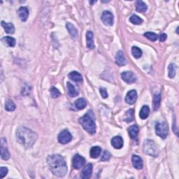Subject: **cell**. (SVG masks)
<instances>
[{
  "mask_svg": "<svg viewBox=\"0 0 179 179\" xmlns=\"http://www.w3.org/2000/svg\"><path fill=\"white\" fill-rule=\"evenodd\" d=\"M47 163L50 170L57 176H64L67 172V166L64 159L60 155H52L47 158Z\"/></svg>",
  "mask_w": 179,
  "mask_h": 179,
  "instance_id": "obj_1",
  "label": "cell"
},
{
  "mask_svg": "<svg viewBox=\"0 0 179 179\" xmlns=\"http://www.w3.org/2000/svg\"><path fill=\"white\" fill-rule=\"evenodd\" d=\"M17 141L26 148H31L37 139V134L25 127H20L16 130Z\"/></svg>",
  "mask_w": 179,
  "mask_h": 179,
  "instance_id": "obj_2",
  "label": "cell"
},
{
  "mask_svg": "<svg viewBox=\"0 0 179 179\" xmlns=\"http://www.w3.org/2000/svg\"><path fill=\"white\" fill-rule=\"evenodd\" d=\"M80 124L82 125L84 129L90 134H94L96 132V125L91 115H89V113H86L84 116L81 117L79 119Z\"/></svg>",
  "mask_w": 179,
  "mask_h": 179,
  "instance_id": "obj_3",
  "label": "cell"
},
{
  "mask_svg": "<svg viewBox=\"0 0 179 179\" xmlns=\"http://www.w3.org/2000/svg\"><path fill=\"white\" fill-rule=\"evenodd\" d=\"M143 150L145 154L153 158L158 157L159 153H160V150H159L157 144L153 140L150 139H146L143 142Z\"/></svg>",
  "mask_w": 179,
  "mask_h": 179,
  "instance_id": "obj_4",
  "label": "cell"
},
{
  "mask_svg": "<svg viewBox=\"0 0 179 179\" xmlns=\"http://www.w3.org/2000/svg\"><path fill=\"white\" fill-rule=\"evenodd\" d=\"M155 133L163 139L167 137L169 133V127L166 123H157L155 125Z\"/></svg>",
  "mask_w": 179,
  "mask_h": 179,
  "instance_id": "obj_5",
  "label": "cell"
},
{
  "mask_svg": "<svg viewBox=\"0 0 179 179\" xmlns=\"http://www.w3.org/2000/svg\"><path fill=\"white\" fill-rule=\"evenodd\" d=\"M72 139V136L67 130L62 131L58 135V142L61 144H67L69 143Z\"/></svg>",
  "mask_w": 179,
  "mask_h": 179,
  "instance_id": "obj_6",
  "label": "cell"
},
{
  "mask_svg": "<svg viewBox=\"0 0 179 179\" xmlns=\"http://www.w3.org/2000/svg\"><path fill=\"white\" fill-rule=\"evenodd\" d=\"M85 164V159L82 157L81 155L76 154L74 155L72 160V165L75 169H79L84 167Z\"/></svg>",
  "mask_w": 179,
  "mask_h": 179,
  "instance_id": "obj_7",
  "label": "cell"
},
{
  "mask_svg": "<svg viewBox=\"0 0 179 179\" xmlns=\"http://www.w3.org/2000/svg\"><path fill=\"white\" fill-rule=\"evenodd\" d=\"M1 157L4 160H8L10 158V153L6 146V139L5 138H1Z\"/></svg>",
  "mask_w": 179,
  "mask_h": 179,
  "instance_id": "obj_8",
  "label": "cell"
},
{
  "mask_svg": "<svg viewBox=\"0 0 179 179\" xmlns=\"http://www.w3.org/2000/svg\"><path fill=\"white\" fill-rule=\"evenodd\" d=\"M102 21L105 25L111 26L113 24V21H114L113 14L110 11H104L102 15Z\"/></svg>",
  "mask_w": 179,
  "mask_h": 179,
  "instance_id": "obj_9",
  "label": "cell"
},
{
  "mask_svg": "<svg viewBox=\"0 0 179 179\" xmlns=\"http://www.w3.org/2000/svg\"><path fill=\"white\" fill-rule=\"evenodd\" d=\"M121 78L125 83H127L128 84H133L137 80L134 74L132 72H123L122 74H121Z\"/></svg>",
  "mask_w": 179,
  "mask_h": 179,
  "instance_id": "obj_10",
  "label": "cell"
},
{
  "mask_svg": "<svg viewBox=\"0 0 179 179\" xmlns=\"http://www.w3.org/2000/svg\"><path fill=\"white\" fill-rule=\"evenodd\" d=\"M137 99V92L135 90H130L127 92L125 97V102L128 104H134Z\"/></svg>",
  "mask_w": 179,
  "mask_h": 179,
  "instance_id": "obj_11",
  "label": "cell"
},
{
  "mask_svg": "<svg viewBox=\"0 0 179 179\" xmlns=\"http://www.w3.org/2000/svg\"><path fill=\"white\" fill-rule=\"evenodd\" d=\"M92 164H88L84 168L80 177L84 179H88L91 177L92 173Z\"/></svg>",
  "mask_w": 179,
  "mask_h": 179,
  "instance_id": "obj_12",
  "label": "cell"
},
{
  "mask_svg": "<svg viewBox=\"0 0 179 179\" xmlns=\"http://www.w3.org/2000/svg\"><path fill=\"white\" fill-rule=\"evenodd\" d=\"M18 15L19 18L21 20V21L25 22L27 21L29 16V10L27 7L21 6L18 11Z\"/></svg>",
  "mask_w": 179,
  "mask_h": 179,
  "instance_id": "obj_13",
  "label": "cell"
},
{
  "mask_svg": "<svg viewBox=\"0 0 179 179\" xmlns=\"http://www.w3.org/2000/svg\"><path fill=\"white\" fill-rule=\"evenodd\" d=\"M132 162L133 167L137 169H142L143 167V163L142 159L139 156L133 155L132 158Z\"/></svg>",
  "mask_w": 179,
  "mask_h": 179,
  "instance_id": "obj_14",
  "label": "cell"
},
{
  "mask_svg": "<svg viewBox=\"0 0 179 179\" xmlns=\"http://www.w3.org/2000/svg\"><path fill=\"white\" fill-rule=\"evenodd\" d=\"M86 44L87 47L89 49H95V43H94V35L92 32L88 31L86 33Z\"/></svg>",
  "mask_w": 179,
  "mask_h": 179,
  "instance_id": "obj_15",
  "label": "cell"
},
{
  "mask_svg": "<svg viewBox=\"0 0 179 179\" xmlns=\"http://www.w3.org/2000/svg\"><path fill=\"white\" fill-rule=\"evenodd\" d=\"M111 145L113 148H116V149H120L123 146V138L120 136H116L114 137L111 140Z\"/></svg>",
  "mask_w": 179,
  "mask_h": 179,
  "instance_id": "obj_16",
  "label": "cell"
},
{
  "mask_svg": "<svg viewBox=\"0 0 179 179\" xmlns=\"http://www.w3.org/2000/svg\"><path fill=\"white\" fill-rule=\"evenodd\" d=\"M115 63L118 66H124L126 64V59L122 50H119L115 56Z\"/></svg>",
  "mask_w": 179,
  "mask_h": 179,
  "instance_id": "obj_17",
  "label": "cell"
},
{
  "mask_svg": "<svg viewBox=\"0 0 179 179\" xmlns=\"http://www.w3.org/2000/svg\"><path fill=\"white\" fill-rule=\"evenodd\" d=\"M2 26L4 27L5 32L7 34H14L15 32L14 25L11 22H5L4 21H2Z\"/></svg>",
  "mask_w": 179,
  "mask_h": 179,
  "instance_id": "obj_18",
  "label": "cell"
},
{
  "mask_svg": "<svg viewBox=\"0 0 179 179\" xmlns=\"http://www.w3.org/2000/svg\"><path fill=\"white\" fill-rule=\"evenodd\" d=\"M67 88L68 95H69L70 97H75L79 95V92L77 91L76 89V88L71 84V83L67 82Z\"/></svg>",
  "mask_w": 179,
  "mask_h": 179,
  "instance_id": "obj_19",
  "label": "cell"
},
{
  "mask_svg": "<svg viewBox=\"0 0 179 179\" xmlns=\"http://www.w3.org/2000/svg\"><path fill=\"white\" fill-rule=\"evenodd\" d=\"M2 41L5 46L9 47H14L16 45V39L11 37H5L2 39Z\"/></svg>",
  "mask_w": 179,
  "mask_h": 179,
  "instance_id": "obj_20",
  "label": "cell"
},
{
  "mask_svg": "<svg viewBox=\"0 0 179 179\" xmlns=\"http://www.w3.org/2000/svg\"><path fill=\"white\" fill-rule=\"evenodd\" d=\"M101 153H102V148L99 147V146H94V147H92L91 149H90V157L93 159L99 158L101 155Z\"/></svg>",
  "mask_w": 179,
  "mask_h": 179,
  "instance_id": "obj_21",
  "label": "cell"
},
{
  "mask_svg": "<svg viewBox=\"0 0 179 179\" xmlns=\"http://www.w3.org/2000/svg\"><path fill=\"white\" fill-rule=\"evenodd\" d=\"M150 114V108L148 106L144 105L143 106L142 108H141L140 113H139V116L142 120H145L148 117V115Z\"/></svg>",
  "mask_w": 179,
  "mask_h": 179,
  "instance_id": "obj_22",
  "label": "cell"
},
{
  "mask_svg": "<svg viewBox=\"0 0 179 179\" xmlns=\"http://www.w3.org/2000/svg\"><path fill=\"white\" fill-rule=\"evenodd\" d=\"M69 78L71 80H74L75 82H82L83 81V76L80 73L77 72H72L69 74Z\"/></svg>",
  "mask_w": 179,
  "mask_h": 179,
  "instance_id": "obj_23",
  "label": "cell"
},
{
  "mask_svg": "<svg viewBox=\"0 0 179 179\" xmlns=\"http://www.w3.org/2000/svg\"><path fill=\"white\" fill-rule=\"evenodd\" d=\"M138 131L139 130H138V127L137 125L130 126L129 129H128V132H129L130 137L133 138V139H135V138L137 137Z\"/></svg>",
  "mask_w": 179,
  "mask_h": 179,
  "instance_id": "obj_24",
  "label": "cell"
},
{
  "mask_svg": "<svg viewBox=\"0 0 179 179\" xmlns=\"http://www.w3.org/2000/svg\"><path fill=\"white\" fill-rule=\"evenodd\" d=\"M75 107L77 108L78 110H83L87 106V102L84 98H80V99H78L75 102Z\"/></svg>",
  "mask_w": 179,
  "mask_h": 179,
  "instance_id": "obj_25",
  "label": "cell"
},
{
  "mask_svg": "<svg viewBox=\"0 0 179 179\" xmlns=\"http://www.w3.org/2000/svg\"><path fill=\"white\" fill-rule=\"evenodd\" d=\"M66 27L72 37L75 38L77 36V34H78L77 29L72 23H70V22H67V23L66 24Z\"/></svg>",
  "mask_w": 179,
  "mask_h": 179,
  "instance_id": "obj_26",
  "label": "cell"
},
{
  "mask_svg": "<svg viewBox=\"0 0 179 179\" xmlns=\"http://www.w3.org/2000/svg\"><path fill=\"white\" fill-rule=\"evenodd\" d=\"M148 7L143 1H138L136 4V10L139 13H143L147 11Z\"/></svg>",
  "mask_w": 179,
  "mask_h": 179,
  "instance_id": "obj_27",
  "label": "cell"
},
{
  "mask_svg": "<svg viewBox=\"0 0 179 179\" xmlns=\"http://www.w3.org/2000/svg\"><path fill=\"white\" fill-rule=\"evenodd\" d=\"M16 106L11 99H6L5 102V109L7 111H14L16 109Z\"/></svg>",
  "mask_w": 179,
  "mask_h": 179,
  "instance_id": "obj_28",
  "label": "cell"
},
{
  "mask_svg": "<svg viewBox=\"0 0 179 179\" xmlns=\"http://www.w3.org/2000/svg\"><path fill=\"white\" fill-rule=\"evenodd\" d=\"M177 67L175 64H170L168 67V74L170 79H173L176 74Z\"/></svg>",
  "mask_w": 179,
  "mask_h": 179,
  "instance_id": "obj_29",
  "label": "cell"
},
{
  "mask_svg": "<svg viewBox=\"0 0 179 179\" xmlns=\"http://www.w3.org/2000/svg\"><path fill=\"white\" fill-rule=\"evenodd\" d=\"M160 102H161V95L158 94L154 96L153 98V108H154L155 111H157L159 109L160 107Z\"/></svg>",
  "mask_w": 179,
  "mask_h": 179,
  "instance_id": "obj_30",
  "label": "cell"
},
{
  "mask_svg": "<svg viewBox=\"0 0 179 179\" xmlns=\"http://www.w3.org/2000/svg\"><path fill=\"white\" fill-rule=\"evenodd\" d=\"M132 53L135 58L138 59L142 56V50L137 46H133L132 48Z\"/></svg>",
  "mask_w": 179,
  "mask_h": 179,
  "instance_id": "obj_31",
  "label": "cell"
},
{
  "mask_svg": "<svg viewBox=\"0 0 179 179\" xmlns=\"http://www.w3.org/2000/svg\"><path fill=\"white\" fill-rule=\"evenodd\" d=\"M134 119V109H130L126 112L125 114V120L127 123L132 122Z\"/></svg>",
  "mask_w": 179,
  "mask_h": 179,
  "instance_id": "obj_32",
  "label": "cell"
},
{
  "mask_svg": "<svg viewBox=\"0 0 179 179\" xmlns=\"http://www.w3.org/2000/svg\"><path fill=\"white\" fill-rule=\"evenodd\" d=\"M130 22L134 25H141L143 22V20L137 15H132L130 18Z\"/></svg>",
  "mask_w": 179,
  "mask_h": 179,
  "instance_id": "obj_33",
  "label": "cell"
},
{
  "mask_svg": "<svg viewBox=\"0 0 179 179\" xmlns=\"http://www.w3.org/2000/svg\"><path fill=\"white\" fill-rule=\"evenodd\" d=\"M144 37L147 38L148 39H149L151 41H155L158 38L157 34L154 33V32H146V33L144 34Z\"/></svg>",
  "mask_w": 179,
  "mask_h": 179,
  "instance_id": "obj_34",
  "label": "cell"
},
{
  "mask_svg": "<svg viewBox=\"0 0 179 179\" xmlns=\"http://www.w3.org/2000/svg\"><path fill=\"white\" fill-rule=\"evenodd\" d=\"M50 95H51V97L53 98H57L61 95V93H60V92L56 88L53 87L50 89Z\"/></svg>",
  "mask_w": 179,
  "mask_h": 179,
  "instance_id": "obj_35",
  "label": "cell"
},
{
  "mask_svg": "<svg viewBox=\"0 0 179 179\" xmlns=\"http://www.w3.org/2000/svg\"><path fill=\"white\" fill-rule=\"evenodd\" d=\"M111 157V153L108 152V150H105L104 152V154H103L102 158H101V161H108L110 160Z\"/></svg>",
  "mask_w": 179,
  "mask_h": 179,
  "instance_id": "obj_36",
  "label": "cell"
},
{
  "mask_svg": "<svg viewBox=\"0 0 179 179\" xmlns=\"http://www.w3.org/2000/svg\"><path fill=\"white\" fill-rule=\"evenodd\" d=\"M7 173H8V169L4 167H1L0 169V178H4L7 175Z\"/></svg>",
  "mask_w": 179,
  "mask_h": 179,
  "instance_id": "obj_37",
  "label": "cell"
},
{
  "mask_svg": "<svg viewBox=\"0 0 179 179\" xmlns=\"http://www.w3.org/2000/svg\"><path fill=\"white\" fill-rule=\"evenodd\" d=\"M99 92H100L101 95H102V97L104 98V99H106V98L108 97V92H107V89H106V88H100Z\"/></svg>",
  "mask_w": 179,
  "mask_h": 179,
  "instance_id": "obj_38",
  "label": "cell"
},
{
  "mask_svg": "<svg viewBox=\"0 0 179 179\" xmlns=\"http://www.w3.org/2000/svg\"><path fill=\"white\" fill-rule=\"evenodd\" d=\"M167 34H165V33H162V34H161L160 36H159V39H160V41H165L166 39H167Z\"/></svg>",
  "mask_w": 179,
  "mask_h": 179,
  "instance_id": "obj_39",
  "label": "cell"
},
{
  "mask_svg": "<svg viewBox=\"0 0 179 179\" xmlns=\"http://www.w3.org/2000/svg\"><path fill=\"white\" fill-rule=\"evenodd\" d=\"M97 2V1H94V2H90V4H94V3H96Z\"/></svg>",
  "mask_w": 179,
  "mask_h": 179,
  "instance_id": "obj_40",
  "label": "cell"
}]
</instances>
